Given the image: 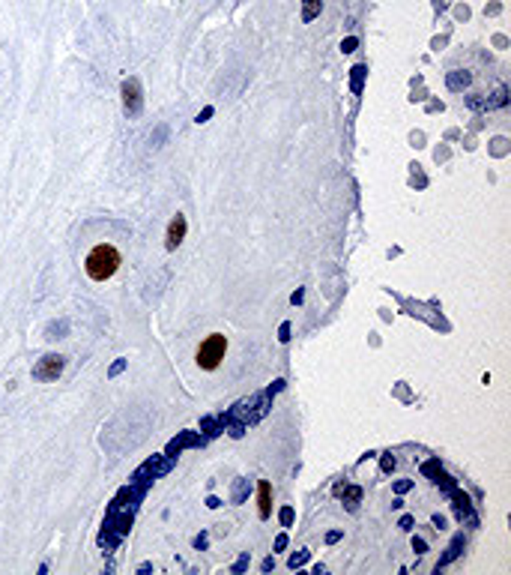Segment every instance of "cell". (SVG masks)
<instances>
[{"instance_id":"7","label":"cell","mask_w":511,"mask_h":575,"mask_svg":"<svg viewBox=\"0 0 511 575\" xmlns=\"http://www.w3.org/2000/svg\"><path fill=\"white\" fill-rule=\"evenodd\" d=\"M305 3V10H302V21H314L320 10H323V0H302Z\"/></svg>"},{"instance_id":"11","label":"cell","mask_w":511,"mask_h":575,"mask_svg":"<svg viewBox=\"0 0 511 575\" xmlns=\"http://www.w3.org/2000/svg\"><path fill=\"white\" fill-rule=\"evenodd\" d=\"M356 45H359V39L356 36H347V39L341 42V51H344V54H350V51H356Z\"/></svg>"},{"instance_id":"17","label":"cell","mask_w":511,"mask_h":575,"mask_svg":"<svg viewBox=\"0 0 511 575\" xmlns=\"http://www.w3.org/2000/svg\"><path fill=\"white\" fill-rule=\"evenodd\" d=\"M284 545H287V536H284V534H281L279 539H275V548H279V552H281V548H284Z\"/></svg>"},{"instance_id":"2","label":"cell","mask_w":511,"mask_h":575,"mask_svg":"<svg viewBox=\"0 0 511 575\" xmlns=\"http://www.w3.org/2000/svg\"><path fill=\"white\" fill-rule=\"evenodd\" d=\"M224 354H228V339L221 336V333H213V336H206L201 342V348H197V366L204 368V372H215L221 363H224Z\"/></svg>"},{"instance_id":"12","label":"cell","mask_w":511,"mask_h":575,"mask_svg":"<svg viewBox=\"0 0 511 575\" xmlns=\"http://www.w3.org/2000/svg\"><path fill=\"white\" fill-rule=\"evenodd\" d=\"M290 521H293V510H290V506H284V510H281V525L290 527Z\"/></svg>"},{"instance_id":"9","label":"cell","mask_w":511,"mask_h":575,"mask_svg":"<svg viewBox=\"0 0 511 575\" xmlns=\"http://www.w3.org/2000/svg\"><path fill=\"white\" fill-rule=\"evenodd\" d=\"M365 66H353V75H350V87H353V93H359L362 90V81H365Z\"/></svg>"},{"instance_id":"1","label":"cell","mask_w":511,"mask_h":575,"mask_svg":"<svg viewBox=\"0 0 511 575\" xmlns=\"http://www.w3.org/2000/svg\"><path fill=\"white\" fill-rule=\"evenodd\" d=\"M120 264H123V255L117 252V246L99 243V246H93L90 255L84 258V270H87V276L93 282H108L120 270Z\"/></svg>"},{"instance_id":"13","label":"cell","mask_w":511,"mask_h":575,"mask_svg":"<svg viewBox=\"0 0 511 575\" xmlns=\"http://www.w3.org/2000/svg\"><path fill=\"white\" fill-rule=\"evenodd\" d=\"M123 368H126V363H123V359H117V363L111 366V377H117L120 372H123Z\"/></svg>"},{"instance_id":"5","label":"cell","mask_w":511,"mask_h":575,"mask_svg":"<svg viewBox=\"0 0 511 575\" xmlns=\"http://www.w3.org/2000/svg\"><path fill=\"white\" fill-rule=\"evenodd\" d=\"M141 81L138 79H129V81H123V108L129 111V114H138L141 111Z\"/></svg>"},{"instance_id":"4","label":"cell","mask_w":511,"mask_h":575,"mask_svg":"<svg viewBox=\"0 0 511 575\" xmlns=\"http://www.w3.org/2000/svg\"><path fill=\"white\" fill-rule=\"evenodd\" d=\"M186 228H188L186 216H183V213H177V216L168 222V234H164V249H171V252H174V249L186 240Z\"/></svg>"},{"instance_id":"10","label":"cell","mask_w":511,"mask_h":575,"mask_svg":"<svg viewBox=\"0 0 511 575\" xmlns=\"http://www.w3.org/2000/svg\"><path fill=\"white\" fill-rule=\"evenodd\" d=\"M359 497H362V492H359V488H347V506H350V510H356Z\"/></svg>"},{"instance_id":"8","label":"cell","mask_w":511,"mask_h":575,"mask_svg":"<svg viewBox=\"0 0 511 575\" xmlns=\"http://www.w3.org/2000/svg\"><path fill=\"white\" fill-rule=\"evenodd\" d=\"M446 84H448V90H464L466 84H470V75H466V72H452Z\"/></svg>"},{"instance_id":"3","label":"cell","mask_w":511,"mask_h":575,"mask_svg":"<svg viewBox=\"0 0 511 575\" xmlns=\"http://www.w3.org/2000/svg\"><path fill=\"white\" fill-rule=\"evenodd\" d=\"M63 368H66V357L45 354L36 366H33V377H36V381H57V377L63 375Z\"/></svg>"},{"instance_id":"15","label":"cell","mask_w":511,"mask_h":575,"mask_svg":"<svg viewBox=\"0 0 511 575\" xmlns=\"http://www.w3.org/2000/svg\"><path fill=\"white\" fill-rule=\"evenodd\" d=\"M305 557H308V554H296V557H290V566H293V569H296V566H302V563H305Z\"/></svg>"},{"instance_id":"6","label":"cell","mask_w":511,"mask_h":575,"mask_svg":"<svg viewBox=\"0 0 511 575\" xmlns=\"http://www.w3.org/2000/svg\"><path fill=\"white\" fill-rule=\"evenodd\" d=\"M270 512H272V488L270 483H257V516L270 519Z\"/></svg>"},{"instance_id":"18","label":"cell","mask_w":511,"mask_h":575,"mask_svg":"<svg viewBox=\"0 0 511 575\" xmlns=\"http://www.w3.org/2000/svg\"><path fill=\"white\" fill-rule=\"evenodd\" d=\"M413 548L422 554V552H424V539H413Z\"/></svg>"},{"instance_id":"16","label":"cell","mask_w":511,"mask_h":575,"mask_svg":"<svg viewBox=\"0 0 511 575\" xmlns=\"http://www.w3.org/2000/svg\"><path fill=\"white\" fill-rule=\"evenodd\" d=\"M206 117H213V108H204L201 114H197V123H206Z\"/></svg>"},{"instance_id":"14","label":"cell","mask_w":511,"mask_h":575,"mask_svg":"<svg viewBox=\"0 0 511 575\" xmlns=\"http://www.w3.org/2000/svg\"><path fill=\"white\" fill-rule=\"evenodd\" d=\"M279 339H281V342H287V339H290V324H281V330H279Z\"/></svg>"}]
</instances>
